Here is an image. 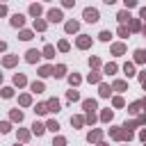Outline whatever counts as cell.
I'll return each mask as SVG.
<instances>
[{"label": "cell", "instance_id": "obj_1", "mask_svg": "<svg viewBox=\"0 0 146 146\" xmlns=\"http://www.w3.org/2000/svg\"><path fill=\"white\" fill-rule=\"evenodd\" d=\"M84 21H87V23H96V21H98V9L87 7V9H84Z\"/></svg>", "mask_w": 146, "mask_h": 146}, {"label": "cell", "instance_id": "obj_2", "mask_svg": "<svg viewBox=\"0 0 146 146\" xmlns=\"http://www.w3.org/2000/svg\"><path fill=\"white\" fill-rule=\"evenodd\" d=\"M48 21L59 23V21H62V11H59V9H50V11H48Z\"/></svg>", "mask_w": 146, "mask_h": 146}, {"label": "cell", "instance_id": "obj_3", "mask_svg": "<svg viewBox=\"0 0 146 146\" xmlns=\"http://www.w3.org/2000/svg\"><path fill=\"white\" fill-rule=\"evenodd\" d=\"M23 23H25V16H23V14H14V16H11V25H14V27H21Z\"/></svg>", "mask_w": 146, "mask_h": 146}, {"label": "cell", "instance_id": "obj_4", "mask_svg": "<svg viewBox=\"0 0 146 146\" xmlns=\"http://www.w3.org/2000/svg\"><path fill=\"white\" fill-rule=\"evenodd\" d=\"M46 107H48V112H59V100L57 98H50L46 103Z\"/></svg>", "mask_w": 146, "mask_h": 146}, {"label": "cell", "instance_id": "obj_5", "mask_svg": "<svg viewBox=\"0 0 146 146\" xmlns=\"http://www.w3.org/2000/svg\"><path fill=\"white\" fill-rule=\"evenodd\" d=\"M25 59H27V62H32V64H34V62H36V59H39V52H36V50H27V57H25Z\"/></svg>", "mask_w": 146, "mask_h": 146}, {"label": "cell", "instance_id": "obj_6", "mask_svg": "<svg viewBox=\"0 0 146 146\" xmlns=\"http://www.w3.org/2000/svg\"><path fill=\"white\" fill-rule=\"evenodd\" d=\"M82 105H84V110H87V112H89V114H91V112H94V110H96V100H84V103H82Z\"/></svg>", "mask_w": 146, "mask_h": 146}, {"label": "cell", "instance_id": "obj_7", "mask_svg": "<svg viewBox=\"0 0 146 146\" xmlns=\"http://www.w3.org/2000/svg\"><path fill=\"white\" fill-rule=\"evenodd\" d=\"M43 130H46L43 123H34V125H32V132H34V135H43Z\"/></svg>", "mask_w": 146, "mask_h": 146}, {"label": "cell", "instance_id": "obj_8", "mask_svg": "<svg viewBox=\"0 0 146 146\" xmlns=\"http://www.w3.org/2000/svg\"><path fill=\"white\" fill-rule=\"evenodd\" d=\"M39 75L48 78V75H52V68H50V66H41V68H39Z\"/></svg>", "mask_w": 146, "mask_h": 146}, {"label": "cell", "instance_id": "obj_9", "mask_svg": "<svg viewBox=\"0 0 146 146\" xmlns=\"http://www.w3.org/2000/svg\"><path fill=\"white\" fill-rule=\"evenodd\" d=\"M43 55H46L48 59H50V57H55V48H52V46H46V48H43Z\"/></svg>", "mask_w": 146, "mask_h": 146}, {"label": "cell", "instance_id": "obj_10", "mask_svg": "<svg viewBox=\"0 0 146 146\" xmlns=\"http://www.w3.org/2000/svg\"><path fill=\"white\" fill-rule=\"evenodd\" d=\"M135 59L137 62H146V52L144 50H135Z\"/></svg>", "mask_w": 146, "mask_h": 146}, {"label": "cell", "instance_id": "obj_11", "mask_svg": "<svg viewBox=\"0 0 146 146\" xmlns=\"http://www.w3.org/2000/svg\"><path fill=\"white\" fill-rule=\"evenodd\" d=\"M64 71H66L64 66H57V68H52V75H55V78H62V75H64Z\"/></svg>", "mask_w": 146, "mask_h": 146}, {"label": "cell", "instance_id": "obj_12", "mask_svg": "<svg viewBox=\"0 0 146 146\" xmlns=\"http://www.w3.org/2000/svg\"><path fill=\"white\" fill-rule=\"evenodd\" d=\"M32 91H34V94H41V91H43V84H41V82H32Z\"/></svg>", "mask_w": 146, "mask_h": 146}, {"label": "cell", "instance_id": "obj_13", "mask_svg": "<svg viewBox=\"0 0 146 146\" xmlns=\"http://www.w3.org/2000/svg\"><path fill=\"white\" fill-rule=\"evenodd\" d=\"M46 128H48V130H52V132H57V130H59V123H57V121H48V125H46Z\"/></svg>", "mask_w": 146, "mask_h": 146}, {"label": "cell", "instance_id": "obj_14", "mask_svg": "<svg viewBox=\"0 0 146 146\" xmlns=\"http://www.w3.org/2000/svg\"><path fill=\"white\" fill-rule=\"evenodd\" d=\"M30 14H32V16H39V14H41V7H39V5H32V7H30Z\"/></svg>", "mask_w": 146, "mask_h": 146}, {"label": "cell", "instance_id": "obj_15", "mask_svg": "<svg viewBox=\"0 0 146 146\" xmlns=\"http://www.w3.org/2000/svg\"><path fill=\"white\" fill-rule=\"evenodd\" d=\"M75 30H78V23H75V21L66 23V32H75Z\"/></svg>", "mask_w": 146, "mask_h": 146}, {"label": "cell", "instance_id": "obj_16", "mask_svg": "<svg viewBox=\"0 0 146 146\" xmlns=\"http://www.w3.org/2000/svg\"><path fill=\"white\" fill-rule=\"evenodd\" d=\"M123 71H125V75L130 78V75H135V68H132V64H125L123 66Z\"/></svg>", "mask_w": 146, "mask_h": 146}, {"label": "cell", "instance_id": "obj_17", "mask_svg": "<svg viewBox=\"0 0 146 146\" xmlns=\"http://www.w3.org/2000/svg\"><path fill=\"white\" fill-rule=\"evenodd\" d=\"M14 84H18V87H21V84H25V78L16 73V75H14Z\"/></svg>", "mask_w": 146, "mask_h": 146}, {"label": "cell", "instance_id": "obj_18", "mask_svg": "<svg viewBox=\"0 0 146 146\" xmlns=\"http://www.w3.org/2000/svg\"><path fill=\"white\" fill-rule=\"evenodd\" d=\"M34 112H36V114H46V112H48V107L41 103V105H36V107H34Z\"/></svg>", "mask_w": 146, "mask_h": 146}, {"label": "cell", "instance_id": "obj_19", "mask_svg": "<svg viewBox=\"0 0 146 146\" xmlns=\"http://www.w3.org/2000/svg\"><path fill=\"white\" fill-rule=\"evenodd\" d=\"M9 130H11V125H9L7 121H2V123H0V132L5 135V132H9Z\"/></svg>", "mask_w": 146, "mask_h": 146}, {"label": "cell", "instance_id": "obj_20", "mask_svg": "<svg viewBox=\"0 0 146 146\" xmlns=\"http://www.w3.org/2000/svg\"><path fill=\"white\" fill-rule=\"evenodd\" d=\"M78 46H80V48H87V46H89V39H87V36L78 39Z\"/></svg>", "mask_w": 146, "mask_h": 146}, {"label": "cell", "instance_id": "obj_21", "mask_svg": "<svg viewBox=\"0 0 146 146\" xmlns=\"http://www.w3.org/2000/svg\"><path fill=\"white\" fill-rule=\"evenodd\" d=\"M11 94H14V89H9V87L2 89V98H11Z\"/></svg>", "mask_w": 146, "mask_h": 146}, {"label": "cell", "instance_id": "obj_22", "mask_svg": "<svg viewBox=\"0 0 146 146\" xmlns=\"http://www.w3.org/2000/svg\"><path fill=\"white\" fill-rule=\"evenodd\" d=\"M116 18H119V21H121V23H125V21H128V18H130V14H125V11H121V14H119V16H116Z\"/></svg>", "mask_w": 146, "mask_h": 146}, {"label": "cell", "instance_id": "obj_23", "mask_svg": "<svg viewBox=\"0 0 146 146\" xmlns=\"http://www.w3.org/2000/svg\"><path fill=\"white\" fill-rule=\"evenodd\" d=\"M78 98H80V94H78V91H73V89H71V91H68V100H78Z\"/></svg>", "mask_w": 146, "mask_h": 146}, {"label": "cell", "instance_id": "obj_24", "mask_svg": "<svg viewBox=\"0 0 146 146\" xmlns=\"http://www.w3.org/2000/svg\"><path fill=\"white\" fill-rule=\"evenodd\" d=\"M43 27H46L43 21H34V30H43Z\"/></svg>", "mask_w": 146, "mask_h": 146}, {"label": "cell", "instance_id": "obj_25", "mask_svg": "<svg viewBox=\"0 0 146 146\" xmlns=\"http://www.w3.org/2000/svg\"><path fill=\"white\" fill-rule=\"evenodd\" d=\"M21 39H23V41H27V39H32V32H27V30H25V32H21Z\"/></svg>", "mask_w": 146, "mask_h": 146}, {"label": "cell", "instance_id": "obj_26", "mask_svg": "<svg viewBox=\"0 0 146 146\" xmlns=\"http://www.w3.org/2000/svg\"><path fill=\"white\" fill-rule=\"evenodd\" d=\"M110 36H112V34H110L107 30H103V32H100V39H103V41H110Z\"/></svg>", "mask_w": 146, "mask_h": 146}, {"label": "cell", "instance_id": "obj_27", "mask_svg": "<svg viewBox=\"0 0 146 146\" xmlns=\"http://www.w3.org/2000/svg\"><path fill=\"white\" fill-rule=\"evenodd\" d=\"M14 62H16V57H5V66H14Z\"/></svg>", "mask_w": 146, "mask_h": 146}, {"label": "cell", "instance_id": "obj_28", "mask_svg": "<svg viewBox=\"0 0 146 146\" xmlns=\"http://www.w3.org/2000/svg\"><path fill=\"white\" fill-rule=\"evenodd\" d=\"M114 89H116V91H123V89H125V82H114Z\"/></svg>", "mask_w": 146, "mask_h": 146}, {"label": "cell", "instance_id": "obj_29", "mask_svg": "<svg viewBox=\"0 0 146 146\" xmlns=\"http://www.w3.org/2000/svg\"><path fill=\"white\" fill-rule=\"evenodd\" d=\"M100 96H110V87H105V84H100Z\"/></svg>", "mask_w": 146, "mask_h": 146}, {"label": "cell", "instance_id": "obj_30", "mask_svg": "<svg viewBox=\"0 0 146 146\" xmlns=\"http://www.w3.org/2000/svg\"><path fill=\"white\" fill-rule=\"evenodd\" d=\"M112 50H114V52H116V55H121V52H123V46H121V43H116V46H114V48H112Z\"/></svg>", "mask_w": 146, "mask_h": 146}, {"label": "cell", "instance_id": "obj_31", "mask_svg": "<svg viewBox=\"0 0 146 146\" xmlns=\"http://www.w3.org/2000/svg\"><path fill=\"white\" fill-rule=\"evenodd\" d=\"M114 71H116L114 64H107V66H105V73H114Z\"/></svg>", "mask_w": 146, "mask_h": 146}, {"label": "cell", "instance_id": "obj_32", "mask_svg": "<svg viewBox=\"0 0 146 146\" xmlns=\"http://www.w3.org/2000/svg\"><path fill=\"white\" fill-rule=\"evenodd\" d=\"M98 80H100L98 73H91V75H89V82H98Z\"/></svg>", "mask_w": 146, "mask_h": 146}, {"label": "cell", "instance_id": "obj_33", "mask_svg": "<svg viewBox=\"0 0 146 146\" xmlns=\"http://www.w3.org/2000/svg\"><path fill=\"white\" fill-rule=\"evenodd\" d=\"M11 119H14V121H23V114H21V112H14Z\"/></svg>", "mask_w": 146, "mask_h": 146}, {"label": "cell", "instance_id": "obj_34", "mask_svg": "<svg viewBox=\"0 0 146 146\" xmlns=\"http://www.w3.org/2000/svg\"><path fill=\"white\" fill-rule=\"evenodd\" d=\"M64 144H66L64 137H57V139H55V146H64Z\"/></svg>", "mask_w": 146, "mask_h": 146}, {"label": "cell", "instance_id": "obj_35", "mask_svg": "<svg viewBox=\"0 0 146 146\" xmlns=\"http://www.w3.org/2000/svg\"><path fill=\"white\" fill-rule=\"evenodd\" d=\"M71 123H73V125H82V119H80V116H75V119H71Z\"/></svg>", "mask_w": 146, "mask_h": 146}, {"label": "cell", "instance_id": "obj_36", "mask_svg": "<svg viewBox=\"0 0 146 146\" xmlns=\"http://www.w3.org/2000/svg\"><path fill=\"white\" fill-rule=\"evenodd\" d=\"M98 137H100V132H91V135H89V141H96Z\"/></svg>", "mask_w": 146, "mask_h": 146}, {"label": "cell", "instance_id": "obj_37", "mask_svg": "<svg viewBox=\"0 0 146 146\" xmlns=\"http://www.w3.org/2000/svg\"><path fill=\"white\" fill-rule=\"evenodd\" d=\"M68 80H71V84H78V82H80V78H78V75H71Z\"/></svg>", "mask_w": 146, "mask_h": 146}, {"label": "cell", "instance_id": "obj_38", "mask_svg": "<svg viewBox=\"0 0 146 146\" xmlns=\"http://www.w3.org/2000/svg\"><path fill=\"white\" fill-rule=\"evenodd\" d=\"M21 103L23 105H30V96H21Z\"/></svg>", "mask_w": 146, "mask_h": 146}, {"label": "cell", "instance_id": "obj_39", "mask_svg": "<svg viewBox=\"0 0 146 146\" xmlns=\"http://www.w3.org/2000/svg\"><path fill=\"white\" fill-rule=\"evenodd\" d=\"M2 14H7V7H0V16H2Z\"/></svg>", "mask_w": 146, "mask_h": 146}, {"label": "cell", "instance_id": "obj_40", "mask_svg": "<svg viewBox=\"0 0 146 146\" xmlns=\"http://www.w3.org/2000/svg\"><path fill=\"white\" fill-rule=\"evenodd\" d=\"M5 48H7V43H5V41H0V50H5Z\"/></svg>", "mask_w": 146, "mask_h": 146}, {"label": "cell", "instance_id": "obj_41", "mask_svg": "<svg viewBox=\"0 0 146 146\" xmlns=\"http://www.w3.org/2000/svg\"><path fill=\"white\" fill-rule=\"evenodd\" d=\"M144 36H146V27H144Z\"/></svg>", "mask_w": 146, "mask_h": 146}, {"label": "cell", "instance_id": "obj_42", "mask_svg": "<svg viewBox=\"0 0 146 146\" xmlns=\"http://www.w3.org/2000/svg\"><path fill=\"white\" fill-rule=\"evenodd\" d=\"M0 80H2V73H0Z\"/></svg>", "mask_w": 146, "mask_h": 146}, {"label": "cell", "instance_id": "obj_43", "mask_svg": "<svg viewBox=\"0 0 146 146\" xmlns=\"http://www.w3.org/2000/svg\"><path fill=\"white\" fill-rule=\"evenodd\" d=\"M16 146H18V144H16Z\"/></svg>", "mask_w": 146, "mask_h": 146}]
</instances>
